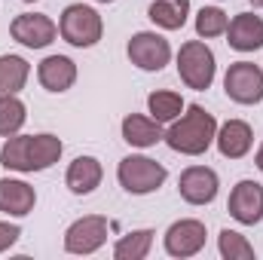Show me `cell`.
Here are the masks:
<instances>
[{"label":"cell","mask_w":263,"mask_h":260,"mask_svg":"<svg viewBox=\"0 0 263 260\" xmlns=\"http://www.w3.org/2000/svg\"><path fill=\"white\" fill-rule=\"evenodd\" d=\"M214 147L223 159H242L251 153L254 147V129L251 123L245 120H227L217 126V135H214Z\"/></svg>","instance_id":"13"},{"label":"cell","mask_w":263,"mask_h":260,"mask_svg":"<svg viewBox=\"0 0 263 260\" xmlns=\"http://www.w3.org/2000/svg\"><path fill=\"white\" fill-rule=\"evenodd\" d=\"M214 135H217V120H214V114H208L202 104H187L184 114H181L175 123H168L162 141H165L175 153H181V156H202V153L211 150Z\"/></svg>","instance_id":"2"},{"label":"cell","mask_w":263,"mask_h":260,"mask_svg":"<svg viewBox=\"0 0 263 260\" xmlns=\"http://www.w3.org/2000/svg\"><path fill=\"white\" fill-rule=\"evenodd\" d=\"M153 239H156V233H153L150 227L132 230V233L120 236V239L114 242V257L117 260H144L150 254V248H153Z\"/></svg>","instance_id":"22"},{"label":"cell","mask_w":263,"mask_h":260,"mask_svg":"<svg viewBox=\"0 0 263 260\" xmlns=\"http://www.w3.org/2000/svg\"><path fill=\"white\" fill-rule=\"evenodd\" d=\"M217 254L223 260H254V245L248 242V236H242L239 230H220L217 236Z\"/></svg>","instance_id":"24"},{"label":"cell","mask_w":263,"mask_h":260,"mask_svg":"<svg viewBox=\"0 0 263 260\" xmlns=\"http://www.w3.org/2000/svg\"><path fill=\"white\" fill-rule=\"evenodd\" d=\"M147 18L159 31H181L190 18V0H153L147 6Z\"/></svg>","instance_id":"19"},{"label":"cell","mask_w":263,"mask_h":260,"mask_svg":"<svg viewBox=\"0 0 263 260\" xmlns=\"http://www.w3.org/2000/svg\"><path fill=\"white\" fill-rule=\"evenodd\" d=\"M31 80V65L22 55H0V98L3 95H22V89Z\"/></svg>","instance_id":"20"},{"label":"cell","mask_w":263,"mask_h":260,"mask_svg":"<svg viewBox=\"0 0 263 260\" xmlns=\"http://www.w3.org/2000/svg\"><path fill=\"white\" fill-rule=\"evenodd\" d=\"M178 193L187 205H211L220 193V178L211 165H187L178 178Z\"/></svg>","instance_id":"12"},{"label":"cell","mask_w":263,"mask_h":260,"mask_svg":"<svg viewBox=\"0 0 263 260\" xmlns=\"http://www.w3.org/2000/svg\"><path fill=\"white\" fill-rule=\"evenodd\" d=\"M120 132H123V141H126L129 147H138V150L156 147V144L165 138L162 123H156L150 114H126L123 123H120Z\"/></svg>","instance_id":"18"},{"label":"cell","mask_w":263,"mask_h":260,"mask_svg":"<svg viewBox=\"0 0 263 260\" xmlns=\"http://www.w3.org/2000/svg\"><path fill=\"white\" fill-rule=\"evenodd\" d=\"M104 181V165L98 156H77L65 172V187L73 196H92Z\"/></svg>","instance_id":"16"},{"label":"cell","mask_w":263,"mask_h":260,"mask_svg":"<svg viewBox=\"0 0 263 260\" xmlns=\"http://www.w3.org/2000/svg\"><path fill=\"white\" fill-rule=\"evenodd\" d=\"M77 77H80V70L70 55H46L37 65V83L52 95H65L67 89H73Z\"/></svg>","instance_id":"14"},{"label":"cell","mask_w":263,"mask_h":260,"mask_svg":"<svg viewBox=\"0 0 263 260\" xmlns=\"http://www.w3.org/2000/svg\"><path fill=\"white\" fill-rule=\"evenodd\" d=\"M175 65H178V77L187 89L193 92H205L211 89L214 77H217V59L211 52V46L205 40H187L181 43L178 55H175Z\"/></svg>","instance_id":"4"},{"label":"cell","mask_w":263,"mask_h":260,"mask_svg":"<svg viewBox=\"0 0 263 260\" xmlns=\"http://www.w3.org/2000/svg\"><path fill=\"white\" fill-rule=\"evenodd\" d=\"M205 239H208V230H205V224L199 217H181L165 230L162 248H165L168 257L187 260V257H196L205 248Z\"/></svg>","instance_id":"9"},{"label":"cell","mask_w":263,"mask_h":260,"mask_svg":"<svg viewBox=\"0 0 263 260\" xmlns=\"http://www.w3.org/2000/svg\"><path fill=\"white\" fill-rule=\"evenodd\" d=\"M28 123V104L18 95H3L0 98V138H12L25 129Z\"/></svg>","instance_id":"23"},{"label":"cell","mask_w":263,"mask_h":260,"mask_svg":"<svg viewBox=\"0 0 263 260\" xmlns=\"http://www.w3.org/2000/svg\"><path fill=\"white\" fill-rule=\"evenodd\" d=\"M254 165L263 172V141H260V147H257V153H254Z\"/></svg>","instance_id":"27"},{"label":"cell","mask_w":263,"mask_h":260,"mask_svg":"<svg viewBox=\"0 0 263 260\" xmlns=\"http://www.w3.org/2000/svg\"><path fill=\"white\" fill-rule=\"evenodd\" d=\"M196 37L199 40H211V37H223L227 34V25H230V15L220 9V6H202L196 12Z\"/></svg>","instance_id":"25"},{"label":"cell","mask_w":263,"mask_h":260,"mask_svg":"<svg viewBox=\"0 0 263 260\" xmlns=\"http://www.w3.org/2000/svg\"><path fill=\"white\" fill-rule=\"evenodd\" d=\"M37 205V190L22 178H0V214L28 217Z\"/></svg>","instance_id":"17"},{"label":"cell","mask_w":263,"mask_h":260,"mask_svg":"<svg viewBox=\"0 0 263 260\" xmlns=\"http://www.w3.org/2000/svg\"><path fill=\"white\" fill-rule=\"evenodd\" d=\"M18 239H22V227L12 224V220H0V254L9 251Z\"/></svg>","instance_id":"26"},{"label":"cell","mask_w":263,"mask_h":260,"mask_svg":"<svg viewBox=\"0 0 263 260\" xmlns=\"http://www.w3.org/2000/svg\"><path fill=\"white\" fill-rule=\"evenodd\" d=\"M227 211L236 224L242 227H257L263 220V184L260 181H239L233 190H230V199H227Z\"/></svg>","instance_id":"11"},{"label":"cell","mask_w":263,"mask_h":260,"mask_svg":"<svg viewBox=\"0 0 263 260\" xmlns=\"http://www.w3.org/2000/svg\"><path fill=\"white\" fill-rule=\"evenodd\" d=\"M184 107H187V101H184L181 92H175V89H156V92L147 95V114H150L156 123H162V126L175 123V120L184 114Z\"/></svg>","instance_id":"21"},{"label":"cell","mask_w":263,"mask_h":260,"mask_svg":"<svg viewBox=\"0 0 263 260\" xmlns=\"http://www.w3.org/2000/svg\"><path fill=\"white\" fill-rule=\"evenodd\" d=\"M95 3H114V0H95Z\"/></svg>","instance_id":"29"},{"label":"cell","mask_w":263,"mask_h":260,"mask_svg":"<svg viewBox=\"0 0 263 260\" xmlns=\"http://www.w3.org/2000/svg\"><path fill=\"white\" fill-rule=\"evenodd\" d=\"M126 55H129V62L138 70H144V73H159L162 67L172 62V43L159 34V31H138V34H132L129 43H126Z\"/></svg>","instance_id":"6"},{"label":"cell","mask_w":263,"mask_h":260,"mask_svg":"<svg viewBox=\"0 0 263 260\" xmlns=\"http://www.w3.org/2000/svg\"><path fill=\"white\" fill-rule=\"evenodd\" d=\"M165 178H168V169H165L162 162L144 156V153H129V156H123L120 165H117V181H120V187L132 196L156 193V190L165 184Z\"/></svg>","instance_id":"5"},{"label":"cell","mask_w":263,"mask_h":260,"mask_svg":"<svg viewBox=\"0 0 263 260\" xmlns=\"http://www.w3.org/2000/svg\"><path fill=\"white\" fill-rule=\"evenodd\" d=\"M65 153V144L59 135L52 132H40V135H12L3 138L0 147V165L6 172H18V175H34V172H46L52 169Z\"/></svg>","instance_id":"1"},{"label":"cell","mask_w":263,"mask_h":260,"mask_svg":"<svg viewBox=\"0 0 263 260\" xmlns=\"http://www.w3.org/2000/svg\"><path fill=\"white\" fill-rule=\"evenodd\" d=\"M223 37L236 52H257L263 49V18L254 12H239L230 18Z\"/></svg>","instance_id":"15"},{"label":"cell","mask_w":263,"mask_h":260,"mask_svg":"<svg viewBox=\"0 0 263 260\" xmlns=\"http://www.w3.org/2000/svg\"><path fill=\"white\" fill-rule=\"evenodd\" d=\"M59 37L73 49H92L104 37V18L89 3H70L59 15Z\"/></svg>","instance_id":"3"},{"label":"cell","mask_w":263,"mask_h":260,"mask_svg":"<svg viewBox=\"0 0 263 260\" xmlns=\"http://www.w3.org/2000/svg\"><path fill=\"white\" fill-rule=\"evenodd\" d=\"M251 3H254V6H257V9H263V0H251Z\"/></svg>","instance_id":"28"},{"label":"cell","mask_w":263,"mask_h":260,"mask_svg":"<svg viewBox=\"0 0 263 260\" xmlns=\"http://www.w3.org/2000/svg\"><path fill=\"white\" fill-rule=\"evenodd\" d=\"M9 37L25 49H46L59 37V22H52L46 12H22L9 22Z\"/></svg>","instance_id":"10"},{"label":"cell","mask_w":263,"mask_h":260,"mask_svg":"<svg viewBox=\"0 0 263 260\" xmlns=\"http://www.w3.org/2000/svg\"><path fill=\"white\" fill-rule=\"evenodd\" d=\"M107 236H110V220L104 214H83L65 230V251L77 257L95 254L104 248Z\"/></svg>","instance_id":"7"},{"label":"cell","mask_w":263,"mask_h":260,"mask_svg":"<svg viewBox=\"0 0 263 260\" xmlns=\"http://www.w3.org/2000/svg\"><path fill=\"white\" fill-rule=\"evenodd\" d=\"M22 3H37V0H22Z\"/></svg>","instance_id":"30"},{"label":"cell","mask_w":263,"mask_h":260,"mask_svg":"<svg viewBox=\"0 0 263 260\" xmlns=\"http://www.w3.org/2000/svg\"><path fill=\"white\" fill-rule=\"evenodd\" d=\"M223 92L230 101L251 107L263 101V67L254 62H233L223 73Z\"/></svg>","instance_id":"8"}]
</instances>
